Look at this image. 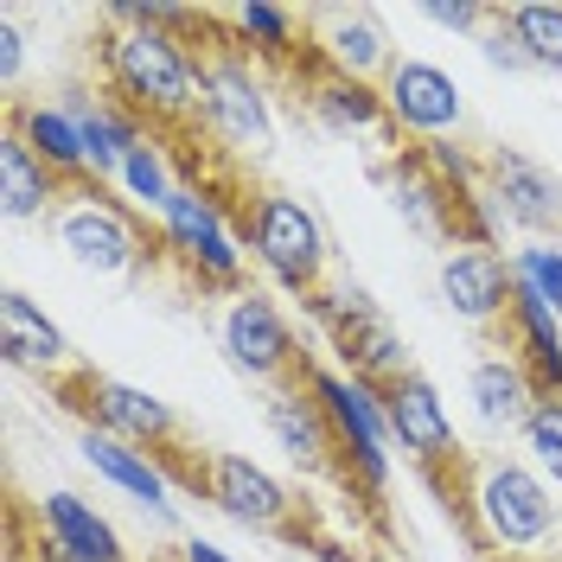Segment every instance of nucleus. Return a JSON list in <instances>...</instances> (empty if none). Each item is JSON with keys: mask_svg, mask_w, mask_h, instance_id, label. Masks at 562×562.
<instances>
[{"mask_svg": "<svg viewBox=\"0 0 562 562\" xmlns=\"http://www.w3.org/2000/svg\"><path fill=\"white\" fill-rule=\"evenodd\" d=\"M103 70H109L115 103L135 109L147 128H179V135H192V122L205 115L199 58H192V45L179 33H154V26H122V20H109Z\"/></svg>", "mask_w": 562, "mask_h": 562, "instance_id": "obj_1", "label": "nucleus"}, {"mask_svg": "<svg viewBox=\"0 0 562 562\" xmlns=\"http://www.w3.org/2000/svg\"><path fill=\"white\" fill-rule=\"evenodd\" d=\"M237 224H244L249 256L288 294H301V301L326 294V231H319V217L294 192H249L244 211H237Z\"/></svg>", "mask_w": 562, "mask_h": 562, "instance_id": "obj_2", "label": "nucleus"}, {"mask_svg": "<svg viewBox=\"0 0 562 562\" xmlns=\"http://www.w3.org/2000/svg\"><path fill=\"white\" fill-rule=\"evenodd\" d=\"M58 403H65L70 416L83 422L90 435H115V441H128V448H140V454L167 460L186 448V435H179L173 409L160 403V396H147V390L122 384V378H103V371H70V378H58Z\"/></svg>", "mask_w": 562, "mask_h": 562, "instance_id": "obj_3", "label": "nucleus"}, {"mask_svg": "<svg viewBox=\"0 0 562 562\" xmlns=\"http://www.w3.org/2000/svg\"><path fill=\"white\" fill-rule=\"evenodd\" d=\"M467 505H473L480 530H486L498 550H537L562 525V505H557V492L543 486V473H530L525 460H505V454H492L473 467Z\"/></svg>", "mask_w": 562, "mask_h": 562, "instance_id": "obj_4", "label": "nucleus"}, {"mask_svg": "<svg viewBox=\"0 0 562 562\" xmlns=\"http://www.w3.org/2000/svg\"><path fill=\"white\" fill-rule=\"evenodd\" d=\"M58 244L77 269H90V276H135L140 262H147V249L154 237L140 231V217L128 205H115L103 186H77L65 192V205H58Z\"/></svg>", "mask_w": 562, "mask_h": 562, "instance_id": "obj_5", "label": "nucleus"}, {"mask_svg": "<svg viewBox=\"0 0 562 562\" xmlns=\"http://www.w3.org/2000/svg\"><path fill=\"white\" fill-rule=\"evenodd\" d=\"M307 307H314V319L326 326V339H333V351H339L346 378H358V384H371V390L409 378V346H403L396 326L371 307L364 288H326V294H314Z\"/></svg>", "mask_w": 562, "mask_h": 562, "instance_id": "obj_6", "label": "nucleus"}, {"mask_svg": "<svg viewBox=\"0 0 562 562\" xmlns=\"http://www.w3.org/2000/svg\"><path fill=\"white\" fill-rule=\"evenodd\" d=\"M314 396L326 403V422H333V435H339V473H346V486L384 492L390 486V416H384V396L371 384H358L346 371H319L314 364Z\"/></svg>", "mask_w": 562, "mask_h": 562, "instance_id": "obj_7", "label": "nucleus"}, {"mask_svg": "<svg viewBox=\"0 0 562 562\" xmlns=\"http://www.w3.org/2000/svg\"><path fill=\"white\" fill-rule=\"evenodd\" d=\"M217 333H224L231 364H237L244 378H256V384L288 390V384H307V378H314V364H307V351H301V339H294L288 314H281L269 294H256V288L231 294Z\"/></svg>", "mask_w": 562, "mask_h": 562, "instance_id": "obj_8", "label": "nucleus"}, {"mask_svg": "<svg viewBox=\"0 0 562 562\" xmlns=\"http://www.w3.org/2000/svg\"><path fill=\"white\" fill-rule=\"evenodd\" d=\"M160 244L173 249L199 281L244 294V249H237V237H231V224H224V211H217V199H211L205 186H179L173 199H167Z\"/></svg>", "mask_w": 562, "mask_h": 562, "instance_id": "obj_9", "label": "nucleus"}, {"mask_svg": "<svg viewBox=\"0 0 562 562\" xmlns=\"http://www.w3.org/2000/svg\"><path fill=\"white\" fill-rule=\"evenodd\" d=\"M199 83H205V128L211 135H224L231 147H244V154H262L269 135H276V122H269V97H262V83H256V70H249L237 38H217L211 58H199Z\"/></svg>", "mask_w": 562, "mask_h": 562, "instance_id": "obj_10", "label": "nucleus"}, {"mask_svg": "<svg viewBox=\"0 0 562 562\" xmlns=\"http://www.w3.org/2000/svg\"><path fill=\"white\" fill-rule=\"evenodd\" d=\"M384 109L396 122V135H428V140H448L460 128V115H467L460 83L441 65H428V58H396L390 65Z\"/></svg>", "mask_w": 562, "mask_h": 562, "instance_id": "obj_11", "label": "nucleus"}, {"mask_svg": "<svg viewBox=\"0 0 562 562\" xmlns=\"http://www.w3.org/2000/svg\"><path fill=\"white\" fill-rule=\"evenodd\" d=\"M211 505L224 518H237L249 530H276V537H301L294 525V492L281 486L276 473H262L256 460L244 454H211Z\"/></svg>", "mask_w": 562, "mask_h": 562, "instance_id": "obj_12", "label": "nucleus"}, {"mask_svg": "<svg viewBox=\"0 0 562 562\" xmlns=\"http://www.w3.org/2000/svg\"><path fill=\"white\" fill-rule=\"evenodd\" d=\"M486 192L512 224H525V231H562V179L543 160L518 154V147H492L486 154Z\"/></svg>", "mask_w": 562, "mask_h": 562, "instance_id": "obj_13", "label": "nucleus"}, {"mask_svg": "<svg viewBox=\"0 0 562 562\" xmlns=\"http://www.w3.org/2000/svg\"><path fill=\"white\" fill-rule=\"evenodd\" d=\"M512 294H518V276L498 249H448L441 256V301L467 326H498L512 314Z\"/></svg>", "mask_w": 562, "mask_h": 562, "instance_id": "obj_14", "label": "nucleus"}, {"mask_svg": "<svg viewBox=\"0 0 562 562\" xmlns=\"http://www.w3.org/2000/svg\"><path fill=\"white\" fill-rule=\"evenodd\" d=\"M378 396H384L390 435L403 441V454H416L422 467H441V460H454V454H460L454 422H448V409H441V396H435V384H428L422 371H409V378H396V384H384Z\"/></svg>", "mask_w": 562, "mask_h": 562, "instance_id": "obj_15", "label": "nucleus"}, {"mask_svg": "<svg viewBox=\"0 0 562 562\" xmlns=\"http://www.w3.org/2000/svg\"><path fill=\"white\" fill-rule=\"evenodd\" d=\"M269 435H276L281 454L294 467H307V473H333L339 467V435L326 422V403L314 396V378L269 396Z\"/></svg>", "mask_w": 562, "mask_h": 562, "instance_id": "obj_16", "label": "nucleus"}, {"mask_svg": "<svg viewBox=\"0 0 562 562\" xmlns=\"http://www.w3.org/2000/svg\"><path fill=\"white\" fill-rule=\"evenodd\" d=\"M314 26H319V58L333 70H346V77H378L390 65H396V52H390V33H384V20L371 13V7H319L314 13Z\"/></svg>", "mask_w": 562, "mask_h": 562, "instance_id": "obj_17", "label": "nucleus"}, {"mask_svg": "<svg viewBox=\"0 0 562 562\" xmlns=\"http://www.w3.org/2000/svg\"><path fill=\"white\" fill-rule=\"evenodd\" d=\"M0 351H7V364H13V371H38V378H52V384L77 371L65 333L38 314L20 288H7V294H0Z\"/></svg>", "mask_w": 562, "mask_h": 562, "instance_id": "obj_18", "label": "nucleus"}, {"mask_svg": "<svg viewBox=\"0 0 562 562\" xmlns=\"http://www.w3.org/2000/svg\"><path fill=\"white\" fill-rule=\"evenodd\" d=\"M58 109L77 122V135H83V147H90L97 179H115L122 173V160H128V147H140V140L154 135L135 109H122L115 97H83V90H70Z\"/></svg>", "mask_w": 562, "mask_h": 562, "instance_id": "obj_19", "label": "nucleus"}, {"mask_svg": "<svg viewBox=\"0 0 562 562\" xmlns=\"http://www.w3.org/2000/svg\"><path fill=\"white\" fill-rule=\"evenodd\" d=\"M7 128H20V135H26V147H33V154L58 179H65L70 192H77V186H103V179H97V167H90V147H83V135H77V122H70L65 109L7 103Z\"/></svg>", "mask_w": 562, "mask_h": 562, "instance_id": "obj_20", "label": "nucleus"}, {"mask_svg": "<svg viewBox=\"0 0 562 562\" xmlns=\"http://www.w3.org/2000/svg\"><path fill=\"white\" fill-rule=\"evenodd\" d=\"M65 192H70V186L38 160L33 147H26V135H20V128H7V140H0V211H7L13 224L58 217Z\"/></svg>", "mask_w": 562, "mask_h": 562, "instance_id": "obj_21", "label": "nucleus"}, {"mask_svg": "<svg viewBox=\"0 0 562 562\" xmlns=\"http://www.w3.org/2000/svg\"><path fill=\"white\" fill-rule=\"evenodd\" d=\"M505 333H512V358L530 371V384L543 390V396H562V319L530 294L525 281H518V294H512V314H505Z\"/></svg>", "mask_w": 562, "mask_h": 562, "instance_id": "obj_22", "label": "nucleus"}, {"mask_svg": "<svg viewBox=\"0 0 562 562\" xmlns=\"http://www.w3.org/2000/svg\"><path fill=\"white\" fill-rule=\"evenodd\" d=\"M83 460L103 473L109 486H122L128 498H140L160 525H173V480L160 473V460L154 454H140V448L115 441V435H90V428H83Z\"/></svg>", "mask_w": 562, "mask_h": 562, "instance_id": "obj_23", "label": "nucleus"}, {"mask_svg": "<svg viewBox=\"0 0 562 562\" xmlns=\"http://www.w3.org/2000/svg\"><path fill=\"white\" fill-rule=\"evenodd\" d=\"M307 109L326 128H339V135H396V122H390V109H384V90H371L364 77H346V70H333V65L314 77Z\"/></svg>", "mask_w": 562, "mask_h": 562, "instance_id": "obj_24", "label": "nucleus"}, {"mask_svg": "<svg viewBox=\"0 0 562 562\" xmlns=\"http://www.w3.org/2000/svg\"><path fill=\"white\" fill-rule=\"evenodd\" d=\"M467 384H473V409H480V422H486V428H525L530 409H537V396H543L512 351H492V358H480Z\"/></svg>", "mask_w": 562, "mask_h": 562, "instance_id": "obj_25", "label": "nucleus"}, {"mask_svg": "<svg viewBox=\"0 0 562 562\" xmlns=\"http://www.w3.org/2000/svg\"><path fill=\"white\" fill-rule=\"evenodd\" d=\"M38 518H45V537H58L70 557L128 562V550H122V537L109 530V518L97 512V505H83L77 492H45V498H38Z\"/></svg>", "mask_w": 562, "mask_h": 562, "instance_id": "obj_26", "label": "nucleus"}, {"mask_svg": "<svg viewBox=\"0 0 562 562\" xmlns=\"http://www.w3.org/2000/svg\"><path fill=\"white\" fill-rule=\"evenodd\" d=\"M115 186H122L140 211H167V199L179 192V179H173V160H167L160 135H147L140 147H128V160H122Z\"/></svg>", "mask_w": 562, "mask_h": 562, "instance_id": "obj_27", "label": "nucleus"}, {"mask_svg": "<svg viewBox=\"0 0 562 562\" xmlns=\"http://www.w3.org/2000/svg\"><path fill=\"white\" fill-rule=\"evenodd\" d=\"M505 13L525 38L530 70H557L562 77V0H525V7H505Z\"/></svg>", "mask_w": 562, "mask_h": 562, "instance_id": "obj_28", "label": "nucleus"}, {"mask_svg": "<svg viewBox=\"0 0 562 562\" xmlns=\"http://www.w3.org/2000/svg\"><path fill=\"white\" fill-rule=\"evenodd\" d=\"M231 26L244 38V52H262V58H288L294 52V13H281V7H237L231 13Z\"/></svg>", "mask_w": 562, "mask_h": 562, "instance_id": "obj_29", "label": "nucleus"}, {"mask_svg": "<svg viewBox=\"0 0 562 562\" xmlns=\"http://www.w3.org/2000/svg\"><path fill=\"white\" fill-rule=\"evenodd\" d=\"M512 276L525 281L530 294L562 319V249L557 244H537V249H518V262H512Z\"/></svg>", "mask_w": 562, "mask_h": 562, "instance_id": "obj_30", "label": "nucleus"}, {"mask_svg": "<svg viewBox=\"0 0 562 562\" xmlns=\"http://www.w3.org/2000/svg\"><path fill=\"white\" fill-rule=\"evenodd\" d=\"M525 441H530V454H537V467L562 486V396H537V409L525 422Z\"/></svg>", "mask_w": 562, "mask_h": 562, "instance_id": "obj_31", "label": "nucleus"}, {"mask_svg": "<svg viewBox=\"0 0 562 562\" xmlns=\"http://www.w3.org/2000/svg\"><path fill=\"white\" fill-rule=\"evenodd\" d=\"M480 52H486L492 70H530V52H525V38H518V26H512V13H486Z\"/></svg>", "mask_w": 562, "mask_h": 562, "instance_id": "obj_32", "label": "nucleus"}, {"mask_svg": "<svg viewBox=\"0 0 562 562\" xmlns=\"http://www.w3.org/2000/svg\"><path fill=\"white\" fill-rule=\"evenodd\" d=\"M486 13L492 7H473V0H428V7H422V20L441 26V33H480Z\"/></svg>", "mask_w": 562, "mask_h": 562, "instance_id": "obj_33", "label": "nucleus"}, {"mask_svg": "<svg viewBox=\"0 0 562 562\" xmlns=\"http://www.w3.org/2000/svg\"><path fill=\"white\" fill-rule=\"evenodd\" d=\"M20 65H26V33H20V20H7L0 26V83L7 90L20 83Z\"/></svg>", "mask_w": 562, "mask_h": 562, "instance_id": "obj_34", "label": "nucleus"}, {"mask_svg": "<svg viewBox=\"0 0 562 562\" xmlns=\"http://www.w3.org/2000/svg\"><path fill=\"white\" fill-rule=\"evenodd\" d=\"M33 562H83V557H70L58 537H38V550H33Z\"/></svg>", "mask_w": 562, "mask_h": 562, "instance_id": "obj_35", "label": "nucleus"}, {"mask_svg": "<svg viewBox=\"0 0 562 562\" xmlns=\"http://www.w3.org/2000/svg\"><path fill=\"white\" fill-rule=\"evenodd\" d=\"M186 562H231V557H224L217 543H205V537H192V543H186Z\"/></svg>", "mask_w": 562, "mask_h": 562, "instance_id": "obj_36", "label": "nucleus"}]
</instances>
